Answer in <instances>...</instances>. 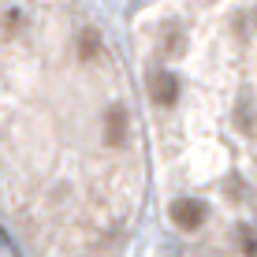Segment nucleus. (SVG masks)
Here are the masks:
<instances>
[{
    "label": "nucleus",
    "mask_w": 257,
    "mask_h": 257,
    "mask_svg": "<svg viewBox=\"0 0 257 257\" xmlns=\"http://www.w3.org/2000/svg\"><path fill=\"white\" fill-rule=\"evenodd\" d=\"M168 216H172V224L179 227V231H198L209 220V205L201 198H175L172 205H168Z\"/></svg>",
    "instance_id": "nucleus-1"
},
{
    "label": "nucleus",
    "mask_w": 257,
    "mask_h": 257,
    "mask_svg": "<svg viewBox=\"0 0 257 257\" xmlns=\"http://www.w3.org/2000/svg\"><path fill=\"white\" fill-rule=\"evenodd\" d=\"M183 86L179 78L172 75V71H153L149 75V97H153V104H161V108H172L175 101H179Z\"/></svg>",
    "instance_id": "nucleus-2"
},
{
    "label": "nucleus",
    "mask_w": 257,
    "mask_h": 257,
    "mask_svg": "<svg viewBox=\"0 0 257 257\" xmlns=\"http://www.w3.org/2000/svg\"><path fill=\"white\" fill-rule=\"evenodd\" d=\"M104 142L112 149L127 146V108L123 104H108V112H104Z\"/></svg>",
    "instance_id": "nucleus-3"
},
{
    "label": "nucleus",
    "mask_w": 257,
    "mask_h": 257,
    "mask_svg": "<svg viewBox=\"0 0 257 257\" xmlns=\"http://www.w3.org/2000/svg\"><path fill=\"white\" fill-rule=\"evenodd\" d=\"M235 127L242 131L246 138L257 135V104H253V90L250 86H242V93H238V101H235Z\"/></svg>",
    "instance_id": "nucleus-4"
},
{
    "label": "nucleus",
    "mask_w": 257,
    "mask_h": 257,
    "mask_svg": "<svg viewBox=\"0 0 257 257\" xmlns=\"http://www.w3.org/2000/svg\"><path fill=\"white\" fill-rule=\"evenodd\" d=\"M75 52H78V60H82V64L97 60V56H101V34H97L93 26H86V30L78 34V45H75Z\"/></svg>",
    "instance_id": "nucleus-5"
},
{
    "label": "nucleus",
    "mask_w": 257,
    "mask_h": 257,
    "mask_svg": "<svg viewBox=\"0 0 257 257\" xmlns=\"http://www.w3.org/2000/svg\"><path fill=\"white\" fill-rule=\"evenodd\" d=\"M238 238H242V253H246V257H257V235L250 231V227H242Z\"/></svg>",
    "instance_id": "nucleus-6"
},
{
    "label": "nucleus",
    "mask_w": 257,
    "mask_h": 257,
    "mask_svg": "<svg viewBox=\"0 0 257 257\" xmlns=\"http://www.w3.org/2000/svg\"><path fill=\"white\" fill-rule=\"evenodd\" d=\"M4 26H8V30H19V26H23V12H8L4 15Z\"/></svg>",
    "instance_id": "nucleus-7"
}]
</instances>
